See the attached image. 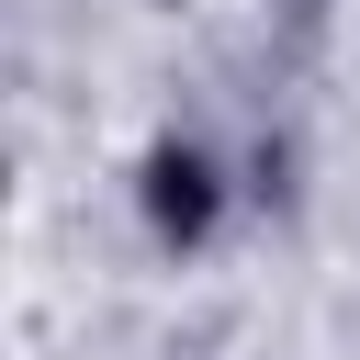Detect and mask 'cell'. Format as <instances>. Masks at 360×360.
I'll return each instance as SVG.
<instances>
[{"label":"cell","instance_id":"6da1fadb","mask_svg":"<svg viewBox=\"0 0 360 360\" xmlns=\"http://www.w3.org/2000/svg\"><path fill=\"white\" fill-rule=\"evenodd\" d=\"M124 202H135V236H146L169 270H191V259H214V248L248 225L259 180H248V158H236L225 135H202V124H158V135L135 146Z\"/></svg>","mask_w":360,"mask_h":360}]
</instances>
